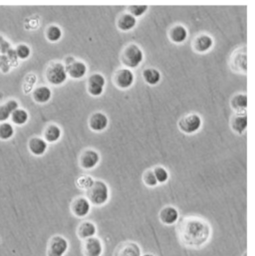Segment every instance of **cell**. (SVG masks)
Here are the masks:
<instances>
[{
	"label": "cell",
	"instance_id": "cell-8",
	"mask_svg": "<svg viewBox=\"0 0 255 256\" xmlns=\"http://www.w3.org/2000/svg\"><path fill=\"white\" fill-rule=\"evenodd\" d=\"M82 252L84 256H102L104 254V244L101 238L94 236L83 242Z\"/></svg>",
	"mask_w": 255,
	"mask_h": 256
},
{
	"label": "cell",
	"instance_id": "cell-10",
	"mask_svg": "<svg viewBox=\"0 0 255 256\" xmlns=\"http://www.w3.org/2000/svg\"><path fill=\"white\" fill-rule=\"evenodd\" d=\"M114 83L121 90L130 89L134 83V74L127 68H121L114 75Z\"/></svg>",
	"mask_w": 255,
	"mask_h": 256
},
{
	"label": "cell",
	"instance_id": "cell-27",
	"mask_svg": "<svg viewBox=\"0 0 255 256\" xmlns=\"http://www.w3.org/2000/svg\"><path fill=\"white\" fill-rule=\"evenodd\" d=\"M63 36V31L58 25H50L46 30V38L48 41L54 43L58 42Z\"/></svg>",
	"mask_w": 255,
	"mask_h": 256
},
{
	"label": "cell",
	"instance_id": "cell-28",
	"mask_svg": "<svg viewBox=\"0 0 255 256\" xmlns=\"http://www.w3.org/2000/svg\"><path fill=\"white\" fill-rule=\"evenodd\" d=\"M12 122L17 126H23L25 125L29 120V114L24 109H17L13 114L11 115Z\"/></svg>",
	"mask_w": 255,
	"mask_h": 256
},
{
	"label": "cell",
	"instance_id": "cell-15",
	"mask_svg": "<svg viewBox=\"0 0 255 256\" xmlns=\"http://www.w3.org/2000/svg\"><path fill=\"white\" fill-rule=\"evenodd\" d=\"M77 236L81 240H86L88 238L96 236L97 226L91 220H84L79 224L76 230Z\"/></svg>",
	"mask_w": 255,
	"mask_h": 256
},
{
	"label": "cell",
	"instance_id": "cell-20",
	"mask_svg": "<svg viewBox=\"0 0 255 256\" xmlns=\"http://www.w3.org/2000/svg\"><path fill=\"white\" fill-rule=\"evenodd\" d=\"M19 109V104L16 100H9L0 106V123H5L11 118L13 112Z\"/></svg>",
	"mask_w": 255,
	"mask_h": 256
},
{
	"label": "cell",
	"instance_id": "cell-33",
	"mask_svg": "<svg viewBox=\"0 0 255 256\" xmlns=\"http://www.w3.org/2000/svg\"><path fill=\"white\" fill-rule=\"evenodd\" d=\"M142 182L148 188H156L158 184L156 182V178L152 170H148L144 172V174L142 176Z\"/></svg>",
	"mask_w": 255,
	"mask_h": 256
},
{
	"label": "cell",
	"instance_id": "cell-35",
	"mask_svg": "<svg viewBox=\"0 0 255 256\" xmlns=\"http://www.w3.org/2000/svg\"><path fill=\"white\" fill-rule=\"evenodd\" d=\"M76 60V58L74 57V56H67L66 58H65V60H64V65L65 66H68V65H70V64H72L74 61Z\"/></svg>",
	"mask_w": 255,
	"mask_h": 256
},
{
	"label": "cell",
	"instance_id": "cell-30",
	"mask_svg": "<svg viewBox=\"0 0 255 256\" xmlns=\"http://www.w3.org/2000/svg\"><path fill=\"white\" fill-rule=\"evenodd\" d=\"M94 182H95V180H94L91 176L84 174V176H79V178L76 180V186H77L79 190H82L87 192V190L93 186Z\"/></svg>",
	"mask_w": 255,
	"mask_h": 256
},
{
	"label": "cell",
	"instance_id": "cell-2",
	"mask_svg": "<svg viewBox=\"0 0 255 256\" xmlns=\"http://www.w3.org/2000/svg\"><path fill=\"white\" fill-rule=\"evenodd\" d=\"M85 198L89 200L91 206H102L110 200V188L104 180H97L86 192Z\"/></svg>",
	"mask_w": 255,
	"mask_h": 256
},
{
	"label": "cell",
	"instance_id": "cell-14",
	"mask_svg": "<svg viewBox=\"0 0 255 256\" xmlns=\"http://www.w3.org/2000/svg\"><path fill=\"white\" fill-rule=\"evenodd\" d=\"M109 126V118L103 112L93 113L89 119V127L97 132H103Z\"/></svg>",
	"mask_w": 255,
	"mask_h": 256
},
{
	"label": "cell",
	"instance_id": "cell-18",
	"mask_svg": "<svg viewBox=\"0 0 255 256\" xmlns=\"http://www.w3.org/2000/svg\"><path fill=\"white\" fill-rule=\"evenodd\" d=\"M28 148L32 154L36 156H41L47 152L48 142L43 138L34 136L30 138L28 142Z\"/></svg>",
	"mask_w": 255,
	"mask_h": 256
},
{
	"label": "cell",
	"instance_id": "cell-16",
	"mask_svg": "<svg viewBox=\"0 0 255 256\" xmlns=\"http://www.w3.org/2000/svg\"><path fill=\"white\" fill-rule=\"evenodd\" d=\"M65 67H66L67 75L75 80L84 78L88 73L87 65L83 61H80V60H75L72 64L65 66Z\"/></svg>",
	"mask_w": 255,
	"mask_h": 256
},
{
	"label": "cell",
	"instance_id": "cell-4",
	"mask_svg": "<svg viewBox=\"0 0 255 256\" xmlns=\"http://www.w3.org/2000/svg\"><path fill=\"white\" fill-rule=\"evenodd\" d=\"M46 80L54 86L63 85L68 78L66 67L62 62H52L48 65L45 71Z\"/></svg>",
	"mask_w": 255,
	"mask_h": 256
},
{
	"label": "cell",
	"instance_id": "cell-24",
	"mask_svg": "<svg viewBox=\"0 0 255 256\" xmlns=\"http://www.w3.org/2000/svg\"><path fill=\"white\" fill-rule=\"evenodd\" d=\"M142 79L148 85L156 86L160 82L162 74L156 68H146L142 71Z\"/></svg>",
	"mask_w": 255,
	"mask_h": 256
},
{
	"label": "cell",
	"instance_id": "cell-6",
	"mask_svg": "<svg viewBox=\"0 0 255 256\" xmlns=\"http://www.w3.org/2000/svg\"><path fill=\"white\" fill-rule=\"evenodd\" d=\"M202 126V117L196 113H190L178 121V128L186 134H192L196 132H198Z\"/></svg>",
	"mask_w": 255,
	"mask_h": 256
},
{
	"label": "cell",
	"instance_id": "cell-11",
	"mask_svg": "<svg viewBox=\"0 0 255 256\" xmlns=\"http://www.w3.org/2000/svg\"><path fill=\"white\" fill-rule=\"evenodd\" d=\"M101 156L97 150L93 148H87L81 154L79 164L80 166L84 170H93L99 164Z\"/></svg>",
	"mask_w": 255,
	"mask_h": 256
},
{
	"label": "cell",
	"instance_id": "cell-22",
	"mask_svg": "<svg viewBox=\"0 0 255 256\" xmlns=\"http://www.w3.org/2000/svg\"><path fill=\"white\" fill-rule=\"evenodd\" d=\"M230 126L232 128L242 134H244L246 128H248V116L246 113H242V114H238L236 113V115H234V117L232 118V122H230Z\"/></svg>",
	"mask_w": 255,
	"mask_h": 256
},
{
	"label": "cell",
	"instance_id": "cell-9",
	"mask_svg": "<svg viewBox=\"0 0 255 256\" xmlns=\"http://www.w3.org/2000/svg\"><path fill=\"white\" fill-rule=\"evenodd\" d=\"M70 210L74 216L78 218H84L91 212V204L85 196H77L72 200L70 204Z\"/></svg>",
	"mask_w": 255,
	"mask_h": 256
},
{
	"label": "cell",
	"instance_id": "cell-5",
	"mask_svg": "<svg viewBox=\"0 0 255 256\" xmlns=\"http://www.w3.org/2000/svg\"><path fill=\"white\" fill-rule=\"evenodd\" d=\"M69 250V242L66 238L60 234L50 238L46 248L47 256H64Z\"/></svg>",
	"mask_w": 255,
	"mask_h": 256
},
{
	"label": "cell",
	"instance_id": "cell-3",
	"mask_svg": "<svg viewBox=\"0 0 255 256\" xmlns=\"http://www.w3.org/2000/svg\"><path fill=\"white\" fill-rule=\"evenodd\" d=\"M144 54L140 47L134 43H130L127 45L122 54H121V61L122 64L127 69H134L138 68L144 61Z\"/></svg>",
	"mask_w": 255,
	"mask_h": 256
},
{
	"label": "cell",
	"instance_id": "cell-32",
	"mask_svg": "<svg viewBox=\"0 0 255 256\" xmlns=\"http://www.w3.org/2000/svg\"><path fill=\"white\" fill-rule=\"evenodd\" d=\"M15 53L18 59L20 60H26L30 57L31 55V49L28 45L26 44H20L16 47L15 49Z\"/></svg>",
	"mask_w": 255,
	"mask_h": 256
},
{
	"label": "cell",
	"instance_id": "cell-21",
	"mask_svg": "<svg viewBox=\"0 0 255 256\" xmlns=\"http://www.w3.org/2000/svg\"><path fill=\"white\" fill-rule=\"evenodd\" d=\"M136 22H138L136 18H134L132 15H130L128 12H127L120 15L117 21V26L121 31L128 32L132 30L136 27Z\"/></svg>",
	"mask_w": 255,
	"mask_h": 256
},
{
	"label": "cell",
	"instance_id": "cell-7",
	"mask_svg": "<svg viewBox=\"0 0 255 256\" xmlns=\"http://www.w3.org/2000/svg\"><path fill=\"white\" fill-rule=\"evenodd\" d=\"M106 79L101 73L92 74L87 82L88 93L93 97H100L105 90Z\"/></svg>",
	"mask_w": 255,
	"mask_h": 256
},
{
	"label": "cell",
	"instance_id": "cell-31",
	"mask_svg": "<svg viewBox=\"0 0 255 256\" xmlns=\"http://www.w3.org/2000/svg\"><path fill=\"white\" fill-rule=\"evenodd\" d=\"M13 136H14V128L10 123L5 122L0 124V140H7L11 138Z\"/></svg>",
	"mask_w": 255,
	"mask_h": 256
},
{
	"label": "cell",
	"instance_id": "cell-19",
	"mask_svg": "<svg viewBox=\"0 0 255 256\" xmlns=\"http://www.w3.org/2000/svg\"><path fill=\"white\" fill-rule=\"evenodd\" d=\"M168 37L172 43L182 44L186 41V39L188 37V29L184 25L178 24V25H174V27H172V29L170 30V33H168Z\"/></svg>",
	"mask_w": 255,
	"mask_h": 256
},
{
	"label": "cell",
	"instance_id": "cell-25",
	"mask_svg": "<svg viewBox=\"0 0 255 256\" xmlns=\"http://www.w3.org/2000/svg\"><path fill=\"white\" fill-rule=\"evenodd\" d=\"M61 136L62 130L56 124H51L47 126V128L44 130V140L47 142H56L61 138Z\"/></svg>",
	"mask_w": 255,
	"mask_h": 256
},
{
	"label": "cell",
	"instance_id": "cell-23",
	"mask_svg": "<svg viewBox=\"0 0 255 256\" xmlns=\"http://www.w3.org/2000/svg\"><path fill=\"white\" fill-rule=\"evenodd\" d=\"M33 100L38 104H46L52 98V91L47 86H40L33 92Z\"/></svg>",
	"mask_w": 255,
	"mask_h": 256
},
{
	"label": "cell",
	"instance_id": "cell-12",
	"mask_svg": "<svg viewBox=\"0 0 255 256\" xmlns=\"http://www.w3.org/2000/svg\"><path fill=\"white\" fill-rule=\"evenodd\" d=\"M142 248L136 242L127 240L119 244L113 256H142Z\"/></svg>",
	"mask_w": 255,
	"mask_h": 256
},
{
	"label": "cell",
	"instance_id": "cell-29",
	"mask_svg": "<svg viewBox=\"0 0 255 256\" xmlns=\"http://www.w3.org/2000/svg\"><path fill=\"white\" fill-rule=\"evenodd\" d=\"M152 172H154V174L156 178L158 184H166L170 178V174H168V170L166 168L162 166H158L154 168Z\"/></svg>",
	"mask_w": 255,
	"mask_h": 256
},
{
	"label": "cell",
	"instance_id": "cell-37",
	"mask_svg": "<svg viewBox=\"0 0 255 256\" xmlns=\"http://www.w3.org/2000/svg\"><path fill=\"white\" fill-rule=\"evenodd\" d=\"M248 256V252H244V256Z\"/></svg>",
	"mask_w": 255,
	"mask_h": 256
},
{
	"label": "cell",
	"instance_id": "cell-26",
	"mask_svg": "<svg viewBox=\"0 0 255 256\" xmlns=\"http://www.w3.org/2000/svg\"><path fill=\"white\" fill-rule=\"evenodd\" d=\"M232 107L238 114L246 113L248 95L246 94H236L232 99Z\"/></svg>",
	"mask_w": 255,
	"mask_h": 256
},
{
	"label": "cell",
	"instance_id": "cell-36",
	"mask_svg": "<svg viewBox=\"0 0 255 256\" xmlns=\"http://www.w3.org/2000/svg\"><path fill=\"white\" fill-rule=\"evenodd\" d=\"M142 256H156L154 254H150V252H148V254H142Z\"/></svg>",
	"mask_w": 255,
	"mask_h": 256
},
{
	"label": "cell",
	"instance_id": "cell-34",
	"mask_svg": "<svg viewBox=\"0 0 255 256\" xmlns=\"http://www.w3.org/2000/svg\"><path fill=\"white\" fill-rule=\"evenodd\" d=\"M148 9V5H130L128 6V13L134 18L142 16Z\"/></svg>",
	"mask_w": 255,
	"mask_h": 256
},
{
	"label": "cell",
	"instance_id": "cell-1",
	"mask_svg": "<svg viewBox=\"0 0 255 256\" xmlns=\"http://www.w3.org/2000/svg\"><path fill=\"white\" fill-rule=\"evenodd\" d=\"M182 246L190 250L204 248L212 238V230L210 222L200 216L184 218L178 228Z\"/></svg>",
	"mask_w": 255,
	"mask_h": 256
},
{
	"label": "cell",
	"instance_id": "cell-17",
	"mask_svg": "<svg viewBox=\"0 0 255 256\" xmlns=\"http://www.w3.org/2000/svg\"><path fill=\"white\" fill-rule=\"evenodd\" d=\"M214 38L208 34H200L194 40V49L198 53H206L214 47Z\"/></svg>",
	"mask_w": 255,
	"mask_h": 256
},
{
	"label": "cell",
	"instance_id": "cell-13",
	"mask_svg": "<svg viewBox=\"0 0 255 256\" xmlns=\"http://www.w3.org/2000/svg\"><path fill=\"white\" fill-rule=\"evenodd\" d=\"M180 212L176 208L172 206H166L162 208L158 212V220L160 222L168 226H174L178 222Z\"/></svg>",
	"mask_w": 255,
	"mask_h": 256
}]
</instances>
